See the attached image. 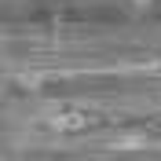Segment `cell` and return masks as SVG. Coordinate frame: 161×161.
Listing matches in <instances>:
<instances>
[{
  "mask_svg": "<svg viewBox=\"0 0 161 161\" xmlns=\"http://www.w3.org/2000/svg\"><path fill=\"white\" fill-rule=\"evenodd\" d=\"M139 4H150V0H139Z\"/></svg>",
  "mask_w": 161,
  "mask_h": 161,
  "instance_id": "cell-2",
  "label": "cell"
},
{
  "mask_svg": "<svg viewBox=\"0 0 161 161\" xmlns=\"http://www.w3.org/2000/svg\"><path fill=\"white\" fill-rule=\"evenodd\" d=\"M88 125V117L84 114H55L51 117V128H59V132H77Z\"/></svg>",
  "mask_w": 161,
  "mask_h": 161,
  "instance_id": "cell-1",
  "label": "cell"
}]
</instances>
